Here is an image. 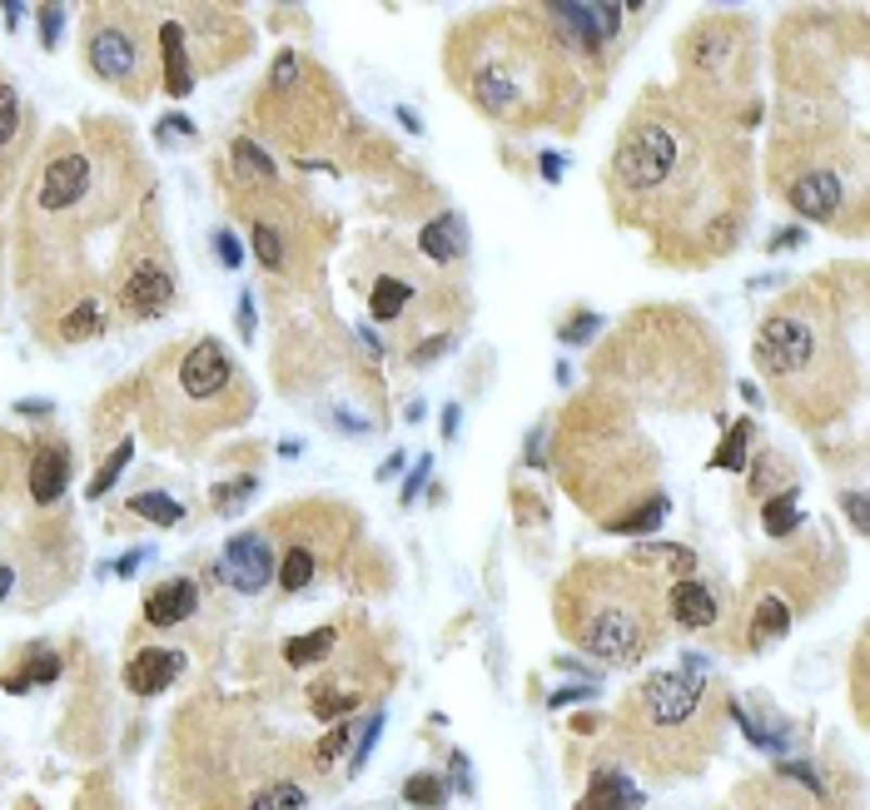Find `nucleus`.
Listing matches in <instances>:
<instances>
[{"label": "nucleus", "instance_id": "1", "mask_svg": "<svg viewBox=\"0 0 870 810\" xmlns=\"http://www.w3.org/2000/svg\"><path fill=\"white\" fill-rule=\"evenodd\" d=\"M752 150L682 90H647L617 129L607 194L667 264L727 258L752 219Z\"/></svg>", "mask_w": 870, "mask_h": 810}, {"label": "nucleus", "instance_id": "2", "mask_svg": "<svg viewBox=\"0 0 870 810\" xmlns=\"http://www.w3.org/2000/svg\"><path fill=\"white\" fill-rule=\"evenodd\" d=\"M447 80L472 110L507 129L572 125L588 100L577 85L572 55L553 36L542 5L482 11L447 36Z\"/></svg>", "mask_w": 870, "mask_h": 810}, {"label": "nucleus", "instance_id": "3", "mask_svg": "<svg viewBox=\"0 0 870 810\" xmlns=\"http://www.w3.org/2000/svg\"><path fill=\"white\" fill-rule=\"evenodd\" d=\"M752 353L796 423L821 428L856 403L860 368L841 318V294H821V283H791V294L761 314Z\"/></svg>", "mask_w": 870, "mask_h": 810}, {"label": "nucleus", "instance_id": "4", "mask_svg": "<svg viewBox=\"0 0 870 810\" xmlns=\"http://www.w3.org/2000/svg\"><path fill=\"white\" fill-rule=\"evenodd\" d=\"M617 746L657 775H696L721 751V696L711 661L686 651L677 667L652 671L617 711Z\"/></svg>", "mask_w": 870, "mask_h": 810}, {"label": "nucleus", "instance_id": "5", "mask_svg": "<svg viewBox=\"0 0 870 810\" xmlns=\"http://www.w3.org/2000/svg\"><path fill=\"white\" fill-rule=\"evenodd\" d=\"M553 607L567 642L611 671L647 661L671 627L661 582L632 562H577L557 582Z\"/></svg>", "mask_w": 870, "mask_h": 810}, {"label": "nucleus", "instance_id": "6", "mask_svg": "<svg viewBox=\"0 0 870 810\" xmlns=\"http://www.w3.org/2000/svg\"><path fill=\"white\" fill-rule=\"evenodd\" d=\"M563 478L588 512L607 517L617 503H632L627 488L652 478V447L627 423V408L602 383H592L567 408L563 423Z\"/></svg>", "mask_w": 870, "mask_h": 810}, {"label": "nucleus", "instance_id": "7", "mask_svg": "<svg viewBox=\"0 0 870 810\" xmlns=\"http://www.w3.org/2000/svg\"><path fill=\"white\" fill-rule=\"evenodd\" d=\"M686 100L727 119L731 105L746 100L756 75V30L741 15H702L682 40Z\"/></svg>", "mask_w": 870, "mask_h": 810}, {"label": "nucleus", "instance_id": "8", "mask_svg": "<svg viewBox=\"0 0 870 810\" xmlns=\"http://www.w3.org/2000/svg\"><path fill=\"white\" fill-rule=\"evenodd\" d=\"M777 144H796V165L777 169V189L781 200L791 204V214H800L806 224H846V214H866V200H860V175L841 165V135L835 129H821V135H781Z\"/></svg>", "mask_w": 870, "mask_h": 810}, {"label": "nucleus", "instance_id": "9", "mask_svg": "<svg viewBox=\"0 0 870 810\" xmlns=\"http://www.w3.org/2000/svg\"><path fill=\"white\" fill-rule=\"evenodd\" d=\"M85 65L94 71V80L115 85L130 100H144L154 75H160L135 11H100V21L90 25V40H85Z\"/></svg>", "mask_w": 870, "mask_h": 810}, {"label": "nucleus", "instance_id": "10", "mask_svg": "<svg viewBox=\"0 0 870 810\" xmlns=\"http://www.w3.org/2000/svg\"><path fill=\"white\" fill-rule=\"evenodd\" d=\"M175 383L189 403L200 408H235V388H239V364L229 358L219 339H194L175 364Z\"/></svg>", "mask_w": 870, "mask_h": 810}, {"label": "nucleus", "instance_id": "11", "mask_svg": "<svg viewBox=\"0 0 870 810\" xmlns=\"http://www.w3.org/2000/svg\"><path fill=\"white\" fill-rule=\"evenodd\" d=\"M214 572H219V582H229L235 592H244V597H254V592H264L274 582V572H279V557H274L269 537L264 532H235V537L224 542L219 562H214Z\"/></svg>", "mask_w": 870, "mask_h": 810}, {"label": "nucleus", "instance_id": "12", "mask_svg": "<svg viewBox=\"0 0 870 810\" xmlns=\"http://www.w3.org/2000/svg\"><path fill=\"white\" fill-rule=\"evenodd\" d=\"M175 304V269L160 254H140L119 279V308L130 318H160Z\"/></svg>", "mask_w": 870, "mask_h": 810}, {"label": "nucleus", "instance_id": "13", "mask_svg": "<svg viewBox=\"0 0 870 810\" xmlns=\"http://www.w3.org/2000/svg\"><path fill=\"white\" fill-rule=\"evenodd\" d=\"M94 185V165L90 154L71 150V154H55L46 169H40V185H36V214H65L90 194Z\"/></svg>", "mask_w": 870, "mask_h": 810}, {"label": "nucleus", "instance_id": "14", "mask_svg": "<svg viewBox=\"0 0 870 810\" xmlns=\"http://www.w3.org/2000/svg\"><path fill=\"white\" fill-rule=\"evenodd\" d=\"M661 607H667V622L686 627V632H706V627L721 622V597L706 582H696V577H682V582L661 587Z\"/></svg>", "mask_w": 870, "mask_h": 810}, {"label": "nucleus", "instance_id": "15", "mask_svg": "<svg viewBox=\"0 0 870 810\" xmlns=\"http://www.w3.org/2000/svg\"><path fill=\"white\" fill-rule=\"evenodd\" d=\"M185 676V651L179 646H140L125 667V686L135 696H160Z\"/></svg>", "mask_w": 870, "mask_h": 810}, {"label": "nucleus", "instance_id": "16", "mask_svg": "<svg viewBox=\"0 0 870 810\" xmlns=\"http://www.w3.org/2000/svg\"><path fill=\"white\" fill-rule=\"evenodd\" d=\"M71 472H75L71 443H40L36 453H30V472H25L30 497H36L40 507H55L60 497L71 493Z\"/></svg>", "mask_w": 870, "mask_h": 810}, {"label": "nucleus", "instance_id": "17", "mask_svg": "<svg viewBox=\"0 0 870 810\" xmlns=\"http://www.w3.org/2000/svg\"><path fill=\"white\" fill-rule=\"evenodd\" d=\"M200 611V582L194 577H175V582H160V587L144 597V622L150 627H179Z\"/></svg>", "mask_w": 870, "mask_h": 810}, {"label": "nucleus", "instance_id": "18", "mask_svg": "<svg viewBox=\"0 0 870 810\" xmlns=\"http://www.w3.org/2000/svg\"><path fill=\"white\" fill-rule=\"evenodd\" d=\"M816 806H821V800L796 790V781H786V775L752 781V786H741L736 800H731V810H816Z\"/></svg>", "mask_w": 870, "mask_h": 810}, {"label": "nucleus", "instance_id": "19", "mask_svg": "<svg viewBox=\"0 0 870 810\" xmlns=\"http://www.w3.org/2000/svg\"><path fill=\"white\" fill-rule=\"evenodd\" d=\"M577 810H642V786L627 771H617V765H597L588 796L577 800Z\"/></svg>", "mask_w": 870, "mask_h": 810}, {"label": "nucleus", "instance_id": "20", "mask_svg": "<svg viewBox=\"0 0 870 810\" xmlns=\"http://www.w3.org/2000/svg\"><path fill=\"white\" fill-rule=\"evenodd\" d=\"M160 85H165V94H175V100H185V94L194 90L185 25L179 21H160Z\"/></svg>", "mask_w": 870, "mask_h": 810}, {"label": "nucleus", "instance_id": "21", "mask_svg": "<svg viewBox=\"0 0 870 810\" xmlns=\"http://www.w3.org/2000/svg\"><path fill=\"white\" fill-rule=\"evenodd\" d=\"M627 562L642 567V572H652V577L661 572V577H671V582L696 577V553L686 547V542H636Z\"/></svg>", "mask_w": 870, "mask_h": 810}, {"label": "nucleus", "instance_id": "22", "mask_svg": "<svg viewBox=\"0 0 870 810\" xmlns=\"http://www.w3.org/2000/svg\"><path fill=\"white\" fill-rule=\"evenodd\" d=\"M791 622H796V607L781 592H761L752 602V611H746V646L756 651L761 642H777V636L791 632Z\"/></svg>", "mask_w": 870, "mask_h": 810}, {"label": "nucleus", "instance_id": "23", "mask_svg": "<svg viewBox=\"0 0 870 810\" xmlns=\"http://www.w3.org/2000/svg\"><path fill=\"white\" fill-rule=\"evenodd\" d=\"M418 249H424L433 264H458L463 254H468V224H463V214H438L433 224H424V235H418Z\"/></svg>", "mask_w": 870, "mask_h": 810}, {"label": "nucleus", "instance_id": "24", "mask_svg": "<svg viewBox=\"0 0 870 810\" xmlns=\"http://www.w3.org/2000/svg\"><path fill=\"white\" fill-rule=\"evenodd\" d=\"M229 165H235V175L244 179V189H274L279 185V165H274L249 135H235V140H229Z\"/></svg>", "mask_w": 870, "mask_h": 810}, {"label": "nucleus", "instance_id": "25", "mask_svg": "<svg viewBox=\"0 0 870 810\" xmlns=\"http://www.w3.org/2000/svg\"><path fill=\"white\" fill-rule=\"evenodd\" d=\"M60 676V657L50 651V646H25V667L11 671L5 682H0V692H11V696H25V692H36V686H50Z\"/></svg>", "mask_w": 870, "mask_h": 810}, {"label": "nucleus", "instance_id": "26", "mask_svg": "<svg viewBox=\"0 0 870 810\" xmlns=\"http://www.w3.org/2000/svg\"><path fill=\"white\" fill-rule=\"evenodd\" d=\"M239 810H308V790L299 786L294 775H274Z\"/></svg>", "mask_w": 870, "mask_h": 810}, {"label": "nucleus", "instance_id": "27", "mask_svg": "<svg viewBox=\"0 0 870 810\" xmlns=\"http://www.w3.org/2000/svg\"><path fill=\"white\" fill-rule=\"evenodd\" d=\"M279 587L283 592H304L308 582L318 577V553L308 547V542H299V537H289V547H283V557H279Z\"/></svg>", "mask_w": 870, "mask_h": 810}, {"label": "nucleus", "instance_id": "28", "mask_svg": "<svg viewBox=\"0 0 870 810\" xmlns=\"http://www.w3.org/2000/svg\"><path fill=\"white\" fill-rule=\"evenodd\" d=\"M752 443H756V423H752V418L731 423L727 438L717 443V453H711V468H721V472H746V463H752Z\"/></svg>", "mask_w": 870, "mask_h": 810}, {"label": "nucleus", "instance_id": "29", "mask_svg": "<svg viewBox=\"0 0 870 810\" xmlns=\"http://www.w3.org/2000/svg\"><path fill=\"white\" fill-rule=\"evenodd\" d=\"M667 512H671V503H667V493H652L642 507H632L627 517H611L607 522V532H617V537H642V532H657L661 522H667Z\"/></svg>", "mask_w": 870, "mask_h": 810}, {"label": "nucleus", "instance_id": "30", "mask_svg": "<svg viewBox=\"0 0 870 810\" xmlns=\"http://www.w3.org/2000/svg\"><path fill=\"white\" fill-rule=\"evenodd\" d=\"M333 646H339V632H333V627H318V632L289 636V642H283V661H289V667H314V661L333 657Z\"/></svg>", "mask_w": 870, "mask_h": 810}, {"label": "nucleus", "instance_id": "31", "mask_svg": "<svg viewBox=\"0 0 870 810\" xmlns=\"http://www.w3.org/2000/svg\"><path fill=\"white\" fill-rule=\"evenodd\" d=\"M761 522L771 537H791V532L800 528V507H796V482L791 488H781V493H771L761 503Z\"/></svg>", "mask_w": 870, "mask_h": 810}, {"label": "nucleus", "instance_id": "32", "mask_svg": "<svg viewBox=\"0 0 870 810\" xmlns=\"http://www.w3.org/2000/svg\"><path fill=\"white\" fill-rule=\"evenodd\" d=\"M125 507H130V517H144L150 528H175V522H185V507H179L169 493H154V488L150 493H130Z\"/></svg>", "mask_w": 870, "mask_h": 810}, {"label": "nucleus", "instance_id": "33", "mask_svg": "<svg viewBox=\"0 0 870 810\" xmlns=\"http://www.w3.org/2000/svg\"><path fill=\"white\" fill-rule=\"evenodd\" d=\"M254 254H260V264L269 274H283L289 269V235L274 229L269 219H254Z\"/></svg>", "mask_w": 870, "mask_h": 810}, {"label": "nucleus", "instance_id": "34", "mask_svg": "<svg viewBox=\"0 0 870 810\" xmlns=\"http://www.w3.org/2000/svg\"><path fill=\"white\" fill-rule=\"evenodd\" d=\"M408 299H413V289L403 279H378L374 294H368V314H374L378 324H393V318H403Z\"/></svg>", "mask_w": 870, "mask_h": 810}, {"label": "nucleus", "instance_id": "35", "mask_svg": "<svg viewBox=\"0 0 870 810\" xmlns=\"http://www.w3.org/2000/svg\"><path fill=\"white\" fill-rule=\"evenodd\" d=\"M94 333H105V314H100L94 299H80L71 314L60 318V339L65 343H85V339H94Z\"/></svg>", "mask_w": 870, "mask_h": 810}, {"label": "nucleus", "instance_id": "36", "mask_svg": "<svg viewBox=\"0 0 870 810\" xmlns=\"http://www.w3.org/2000/svg\"><path fill=\"white\" fill-rule=\"evenodd\" d=\"M403 800L418 810H443L447 806V781L438 771H418L403 781Z\"/></svg>", "mask_w": 870, "mask_h": 810}, {"label": "nucleus", "instance_id": "37", "mask_svg": "<svg viewBox=\"0 0 870 810\" xmlns=\"http://www.w3.org/2000/svg\"><path fill=\"white\" fill-rule=\"evenodd\" d=\"M130 458H135V443H130V438H125V443H119L115 453H110V458L100 463V472H94V478H90V488H85V497H90V503H100V497H105L110 488H115V482H119V472L130 468Z\"/></svg>", "mask_w": 870, "mask_h": 810}, {"label": "nucleus", "instance_id": "38", "mask_svg": "<svg viewBox=\"0 0 870 810\" xmlns=\"http://www.w3.org/2000/svg\"><path fill=\"white\" fill-rule=\"evenodd\" d=\"M383 711H368V721L358 731H353V746H349V771H364L368 765V756H374V746H378V736H383Z\"/></svg>", "mask_w": 870, "mask_h": 810}, {"label": "nucleus", "instance_id": "39", "mask_svg": "<svg viewBox=\"0 0 870 810\" xmlns=\"http://www.w3.org/2000/svg\"><path fill=\"white\" fill-rule=\"evenodd\" d=\"M21 140V90L0 80V154Z\"/></svg>", "mask_w": 870, "mask_h": 810}, {"label": "nucleus", "instance_id": "40", "mask_svg": "<svg viewBox=\"0 0 870 810\" xmlns=\"http://www.w3.org/2000/svg\"><path fill=\"white\" fill-rule=\"evenodd\" d=\"M308 706H314V717H318V721L353 717V711L364 706V692H314V696H308Z\"/></svg>", "mask_w": 870, "mask_h": 810}, {"label": "nucleus", "instance_id": "41", "mask_svg": "<svg viewBox=\"0 0 870 810\" xmlns=\"http://www.w3.org/2000/svg\"><path fill=\"white\" fill-rule=\"evenodd\" d=\"M254 488H260V478H254V472H244V478H235V482H219V488H214V512L235 517L239 507L249 503V493H254Z\"/></svg>", "mask_w": 870, "mask_h": 810}, {"label": "nucleus", "instance_id": "42", "mask_svg": "<svg viewBox=\"0 0 870 810\" xmlns=\"http://www.w3.org/2000/svg\"><path fill=\"white\" fill-rule=\"evenodd\" d=\"M592 333H602V318L592 314V308H577V314L567 318L563 329H557V339L572 343V349H577V343H592Z\"/></svg>", "mask_w": 870, "mask_h": 810}, {"label": "nucleus", "instance_id": "43", "mask_svg": "<svg viewBox=\"0 0 870 810\" xmlns=\"http://www.w3.org/2000/svg\"><path fill=\"white\" fill-rule=\"evenodd\" d=\"M353 731H358L353 721H339V726H333L329 736H324V746L314 751V761H318V765H329L339 751H349V746H353Z\"/></svg>", "mask_w": 870, "mask_h": 810}, {"label": "nucleus", "instance_id": "44", "mask_svg": "<svg viewBox=\"0 0 870 810\" xmlns=\"http://www.w3.org/2000/svg\"><path fill=\"white\" fill-rule=\"evenodd\" d=\"M40 46H46V50H55L60 46V30H65V15H71V11H65V5H40Z\"/></svg>", "mask_w": 870, "mask_h": 810}, {"label": "nucleus", "instance_id": "45", "mask_svg": "<svg viewBox=\"0 0 870 810\" xmlns=\"http://www.w3.org/2000/svg\"><path fill=\"white\" fill-rule=\"evenodd\" d=\"M453 343H458V333H433V339H424V343H418V349L408 353V364H418V368H424V364H433V358H443V353L453 349Z\"/></svg>", "mask_w": 870, "mask_h": 810}, {"label": "nucleus", "instance_id": "46", "mask_svg": "<svg viewBox=\"0 0 870 810\" xmlns=\"http://www.w3.org/2000/svg\"><path fill=\"white\" fill-rule=\"evenodd\" d=\"M841 507H846L850 528H856V532H870V497L860 493V488H850V493H841Z\"/></svg>", "mask_w": 870, "mask_h": 810}, {"label": "nucleus", "instance_id": "47", "mask_svg": "<svg viewBox=\"0 0 870 810\" xmlns=\"http://www.w3.org/2000/svg\"><path fill=\"white\" fill-rule=\"evenodd\" d=\"M214 254H219L224 269H239V264H244V249H239L235 229H214Z\"/></svg>", "mask_w": 870, "mask_h": 810}, {"label": "nucleus", "instance_id": "48", "mask_svg": "<svg viewBox=\"0 0 870 810\" xmlns=\"http://www.w3.org/2000/svg\"><path fill=\"white\" fill-rule=\"evenodd\" d=\"M572 701H597V686L577 682V686H557V692L547 696V706H553V711H563V706H572Z\"/></svg>", "mask_w": 870, "mask_h": 810}, {"label": "nucleus", "instance_id": "49", "mask_svg": "<svg viewBox=\"0 0 870 810\" xmlns=\"http://www.w3.org/2000/svg\"><path fill=\"white\" fill-rule=\"evenodd\" d=\"M547 433H553V423H538L528 438V468H547Z\"/></svg>", "mask_w": 870, "mask_h": 810}, {"label": "nucleus", "instance_id": "50", "mask_svg": "<svg viewBox=\"0 0 870 810\" xmlns=\"http://www.w3.org/2000/svg\"><path fill=\"white\" fill-rule=\"evenodd\" d=\"M800 244H806V224H786L781 235H771L766 249H771V254H786V249H800Z\"/></svg>", "mask_w": 870, "mask_h": 810}, {"label": "nucleus", "instance_id": "51", "mask_svg": "<svg viewBox=\"0 0 870 810\" xmlns=\"http://www.w3.org/2000/svg\"><path fill=\"white\" fill-rule=\"evenodd\" d=\"M150 547H130V553H125V557H119V562H110L105 567V572H115V577H135V567H144V562H150Z\"/></svg>", "mask_w": 870, "mask_h": 810}, {"label": "nucleus", "instance_id": "52", "mask_svg": "<svg viewBox=\"0 0 870 810\" xmlns=\"http://www.w3.org/2000/svg\"><path fill=\"white\" fill-rule=\"evenodd\" d=\"M154 135H169V140H194L200 129L189 125L185 115H169V119H160V125H154Z\"/></svg>", "mask_w": 870, "mask_h": 810}, {"label": "nucleus", "instance_id": "53", "mask_svg": "<svg viewBox=\"0 0 870 810\" xmlns=\"http://www.w3.org/2000/svg\"><path fill=\"white\" fill-rule=\"evenodd\" d=\"M428 472H433V458H424V463H418V468H413V472H408V478H403V503H413V497L424 493V482H428Z\"/></svg>", "mask_w": 870, "mask_h": 810}, {"label": "nucleus", "instance_id": "54", "mask_svg": "<svg viewBox=\"0 0 870 810\" xmlns=\"http://www.w3.org/2000/svg\"><path fill=\"white\" fill-rule=\"evenodd\" d=\"M235 329H239V339H254V299L249 294H239V304H235Z\"/></svg>", "mask_w": 870, "mask_h": 810}, {"label": "nucleus", "instance_id": "55", "mask_svg": "<svg viewBox=\"0 0 870 810\" xmlns=\"http://www.w3.org/2000/svg\"><path fill=\"white\" fill-rule=\"evenodd\" d=\"M15 413H21V418H50V413H55V398H21Z\"/></svg>", "mask_w": 870, "mask_h": 810}, {"label": "nucleus", "instance_id": "56", "mask_svg": "<svg viewBox=\"0 0 870 810\" xmlns=\"http://www.w3.org/2000/svg\"><path fill=\"white\" fill-rule=\"evenodd\" d=\"M447 761H453V775H458V790H463V796H472V775H468V756H463V751H453V756H447Z\"/></svg>", "mask_w": 870, "mask_h": 810}, {"label": "nucleus", "instance_id": "57", "mask_svg": "<svg viewBox=\"0 0 870 810\" xmlns=\"http://www.w3.org/2000/svg\"><path fill=\"white\" fill-rule=\"evenodd\" d=\"M563 169H567L563 154H553V150L542 154V179H553V185H557V179H563Z\"/></svg>", "mask_w": 870, "mask_h": 810}, {"label": "nucleus", "instance_id": "58", "mask_svg": "<svg viewBox=\"0 0 870 810\" xmlns=\"http://www.w3.org/2000/svg\"><path fill=\"white\" fill-rule=\"evenodd\" d=\"M443 438H458V403L443 408Z\"/></svg>", "mask_w": 870, "mask_h": 810}, {"label": "nucleus", "instance_id": "59", "mask_svg": "<svg viewBox=\"0 0 870 810\" xmlns=\"http://www.w3.org/2000/svg\"><path fill=\"white\" fill-rule=\"evenodd\" d=\"M399 472H403V453H393V458H389V463H383V468H378V482H389V478H399Z\"/></svg>", "mask_w": 870, "mask_h": 810}, {"label": "nucleus", "instance_id": "60", "mask_svg": "<svg viewBox=\"0 0 870 810\" xmlns=\"http://www.w3.org/2000/svg\"><path fill=\"white\" fill-rule=\"evenodd\" d=\"M21 15H25V5H21V0H5V25H11V30H15V25H21Z\"/></svg>", "mask_w": 870, "mask_h": 810}, {"label": "nucleus", "instance_id": "61", "mask_svg": "<svg viewBox=\"0 0 870 810\" xmlns=\"http://www.w3.org/2000/svg\"><path fill=\"white\" fill-rule=\"evenodd\" d=\"M399 125L408 129V135H424V125H418V115H413V110H399Z\"/></svg>", "mask_w": 870, "mask_h": 810}, {"label": "nucleus", "instance_id": "62", "mask_svg": "<svg viewBox=\"0 0 870 810\" xmlns=\"http://www.w3.org/2000/svg\"><path fill=\"white\" fill-rule=\"evenodd\" d=\"M11 587H15V572H11V567H0V602L11 597Z\"/></svg>", "mask_w": 870, "mask_h": 810}, {"label": "nucleus", "instance_id": "63", "mask_svg": "<svg viewBox=\"0 0 870 810\" xmlns=\"http://www.w3.org/2000/svg\"><path fill=\"white\" fill-rule=\"evenodd\" d=\"M299 453H304V447H299L294 438H283V443H279V458H299Z\"/></svg>", "mask_w": 870, "mask_h": 810}]
</instances>
